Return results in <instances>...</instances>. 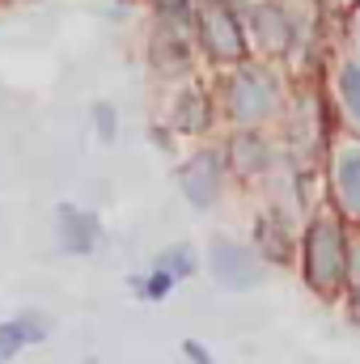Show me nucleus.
<instances>
[{"instance_id":"nucleus-7","label":"nucleus","mask_w":360,"mask_h":364,"mask_svg":"<svg viewBox=\"0 0 360 364\" xmlns=\"http://www.w3.org/2000/svg\"><path fill=\"white\" fill-rule=\"evenodd\" d=\"M47 335V318L43 314H17L9 322H0V364L13 360L26 343H38Z\"/></svg>"},{"instance_id":"nucleus-4","label":"nucleus","mask_w":360,"mask_h":364,"mask_svg":"<svg viewBox=\"0 0 360 364\" xmlns=\"http://www.w3.org/2000/svg\"><path fill=\"white\" fill-rule=\"evenodd\" d=\"M199 38H203V47H208L216 60H242V51H246L242 21H238V13L225 9V4H212V9L199 17Z\"/></svg>"},{"instance_id":"nucleus-19","label":"nucleus","mask_w":360,"mask_h":364,"mask_svg":"<svg viewBox=\"0 0 360 364\" xmlns=\"http://www.w3.org/2000/svg\"><path fill=\"white\" fill-rule=\"evenodd\" d=\"M157 4V13H166V17H186L191 13V0H153Z\"/></svg>"},{"instance_id":"nucleus-5","label":"nucleus","mask_w":360,"mask_h":364,"mask_svg":"<svg viewBox=\"0 0 360 364\" xmlns=\"http://www.w3.org/2000/svg\"><path fill=\"white\" fill-rule=\"evenodd\" d=\"M179 186L191 208H212L221 195V157L216 153H195L179 170Z\"/></svg>"},{"instance_id":"nucleus-8","label":"nucleus","mask_w":360,"mask_h":364,"mask_svg":"<svg viewBox=\"0 0 360 364\" xmlns=\"http://www.w3.org/2000/svg\"><path fill=\"white\" fill-rule=\"evenodd\" d=\"M335 195L352 216H360V144H348L335 157Z\"/></svg>"},{"instance_id":"nucleus-1","label":"nucleus","mask_w":360,"mask_h":364,"mask_svg":"<svg viewBox=\"0 0 360 364\" xmlns=\"http://www.w3.org/2000/svg\"><path fill=\"white\" fill-rule=\"evenodd\" d=\"M348 237L339 229V220L331 216H318L309 229H305V246H301V275L314 292H335L348 275Z\"/></svg>"},{"instance_id":"nucleus-10","label":"nucleus","mask_w":360,"mask_h":364,"mask_svg":"<svg viewBox=\"0 0 360 364\" xmlns=\"http://www.w3.org/2000/svg\"><path fill=\"white\" fill-rule=\"evenodd\" d=\"M208 97L203 93H186V97H179V106H174V127L179 132H203L208 127Z\"/></svg>"},{"instance_id":"nucleus-3","label":"nucleus","mask_w":360,"mask_h":364,"mask_svg":"<svg viewBox=\"0 0 360 364\" xmlns=\"http://www.w3.org/2000/svg\"><path fill=\"white\" fill-rule=\"evenodd\" d=\"M208 267L216 275L221 288H255L263 279V263L255 259V250L229 242V237H216L212 250H208Z\"/></svg>"},{"instance_id":"nucleus-14","label":"nucleus","mask_w":360,"mask_h":364,"mask_svg":"<svg viewBox=\"0 0 360 364\" xmlns=\"http://www.w3.org/2000/svg\"><path fill=\"white\" fill-rule=\"evenodd\" d=\"M339 93H344L348 114L360 123V64H344L339 68Z\"/></svg>"},{"instance_id":"nucleus-16","label":"nucleus","mask_w":360,"mask_h":364,"mask_svg":"<svg viewBox=\"0 0 360 364\" xmlns=\"http://www.w3.org/2000/svg\"><path fill=\"white\" fill-rule=\"evenodd\" d=\"M344 279H348V288H352V314L360 318V242L348 250V275H344Z\"/></svg>"},{"instance_id":"nucleus-18","label":"nucleus","mask_w":360,"mask_h":364,"mask_svg":"<svg viewBox=\"0 0 360 364\" xmlns=\"http://www.w3.org/2000/svg\"><path fill=\"white\" fill-rule=\"evenodd\" d=\"M182 352H186V360H191V364H216V360H212V352H208L199 339H182Z\"/></svg>"},{"instance_id":"nucleus-2","label":"nucleus","mask_w":360,"mask_h":364,"mask_svg":"<svg viewBox=\"0 0 360 364\" xmlns=\"http://www.w3.org/2000/svg\"><path fill=\"white\" fill-rule=\"evenodd\" d=\"M225 97H229V114L238 123H259V119H268L271 106H275V81L268 73H259V68H238Z\"/></svg>"},{"instance_id":"nucleus-15","label":"nucleus","mask_w":360,"mask_h":364,"mask_svg":"<svg viewBox=\"0 0 360 364\" xmlns=\"http://www.w3.org/2000/svg\"><path fill=\"white\" fill-rule=\"evenodd\" d=\"M157 267H166V272H174L179 279H186V275H195V255H191V246H174V250H166L157 259Z\"/></svg>"},{"instance_id":"nucleus-12","label":"nucleus","mask_w":360,"mask_h":364,"mask_svg":"<svg viewBox=\"0 0 360 364\" xmlns=\"http://www.w3.org/2000/svg\"><path fill=\"white\" fill-rule=\"evenodd\" d=\"M174 284H179V275H174V272L153 267L149 275L132 279V292H136V296H144V301H162V296H170V292H174Z\"/></svg>"},{"instance_id":"nucleus-17","label":"nucleus","mask_w":360,"mask_h":364,"mask_svg":"<svg viewBox=\"0 0 360 364\" xmlns=\"http://www.w3.org/2000/svg\"><path fill=\"white\" fill-rule=\"evenodd\" d=\"M93 123H97V136H102V140H115L119 119H115V106H110V102H102V106L93 110Z\"/></svg>"},{"instance_id":"nucleus-6","label":"nucleus","mask_w":360,"mask_h":364,"mask_svg":"<svg viewBox=\"0 0 360 364\" xmlns=\"http://www.w3.org/2000/svg\"><path fill=\"white\" fill-rule=\"evenodd\" d=\"M55 237H60V250L64 255H93V246L102 237V225H97V216L85 212V208L60 203L55 208Z\"/></svg>"},{"instance_id":"nucleus-13","label":"nucleus","mask_w":360,"mask_h":364,"mask_svg":"<svg viewBox=\"0 0 360 364\" xmlns=\"http://www.w3.org/2000/svg\"><path fill=\"white\" fill-rule=\"evenodd\" d=\"M255 233H259V246H263L268 259H275V263L288 259V233L280 229V220H268V216H263V220L255 225Z\"/></svg>"},{"instance_id":"nucleus-11","label":"nucleus","mask_w":360,"mask_h":364,"mask_svg":"<svg viewBox=\"0 0 360 364\" xmlns=\"http://www.w3.org/2000/svg\"><path fill=\"white\" fill-rule=\"evenodd\" d=\"M268 161H271V153L255 140V136H238V140H233V166H238L242 174H259Z\"/></svg>"},{"instance_id":"nucleus-9","label":"nucleus","mask_w":360,"mask_h":364,"mask_svg":"<svg viewBox=\"0 0 360 364\" xmlns=\"http://www.w3.org/2000/svg\"><path fill=\"white\" fill-rule=\"evenodd\" d=\"M250 26H255V43L263 47V51H284L288 43H292V26H288V17L280 13V9H255L250 13Z\"/></svg>"}]
</instances>
